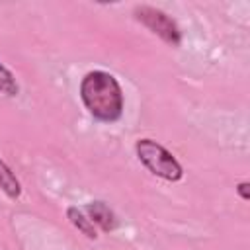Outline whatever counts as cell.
<instances>
[{
	"mask_svg": "<svg viewBox=\"0 0 250 250\" xmlns=\"http://www.w3.org/2000/svg\"><path fill=\"white\" fill-rule=\"evenodd\" d=\"M0 189L10 197V199H18L21 195V184L16 178V174L12 172V168L0 158Z\"/></svg>",
	"mask_w": 250,
	"mask_h": 250,
	"instance_id": "obj_6",
	"label": "cell"
},
{
	"mask_svg": "<svg viewBox=\"0 0 250 250\" xmlns=\"http://www.w3.org/2000/svg\"><path fill=\"white\" fill-rule=\"evenodd\" d=\"M20 86L16 82V76L12 74V70L0 62V94L4 96H18Z\"/></svg>",
	"mask_w": 250,
	"mask_h": 250,
	"instance_id": "obj_7",
	"label": "cell"
},
{
	"mask_svg": "<svg viewBox=\"0 0 250 250\" xmlns=\"http://www.w3.org/2000/svg\"><path fill=\"white\" fill-rule=\"evenodd\" d=\"M133 16L137 21H141L148 31H152L154 35H158L164 43L178 47L182 43V31L178 27V23L162 10L148 6V4H139L133 10Z\"/></svg>",
	"mask_w": 250,
	"mask_h": 250,
	"instance_id": "obj_3",
	"label": "cell"
},
{
	"mask_svg": "<svg viewBox=\"0 0 250 250\" xmlns=\"http://www.w3.org/2000/svg\"><path fill=\"white\" fill-rule=\"evenodd\" d=\"M84 213L94 223V227H100L104 232H113L117 229V217L104 201H90L84 207Z\"/></svg>",
	"mask_w": 250,
	"mask_h": 250,
	"instance_id": "obj_4",
	"label": "cell"
},
{
	"mask_svg": "<svg viewBox=\"0 0 250 250\" xmlns=\"http://www.w3.org/2000/svg\"><path fill=\"white\" fill-rule=\"evenodd\" d=\"M234 189H236V193H238V197L242 201H248L250 199V182H246V180L244 182H238Z\"/></svg>",
	"mask_w": 250,
	"mask_h": 250,
	"instance_id": "obj_8",
	"label": "cell"
},
{
	"mask_svg": "<svg viewBox=\"0 0 250 250\" xmlns=\"http://www.w3.org/2000/svg\"><path fill=\"white\" fill-rule=\"evenodd\" d=\"M66 219H68L70 225H72L74 229H78L86 238H90V240H96V238H98V229H96L94 223L88 219V215H86L82 209H78L76 205H68V207H66Z\"/></svg>",
	"mask_w": 250,
	"mask_h": 250,
	"instance_id": "obj_5",
	"label": "cell"
},
{
	"mask_svg": "<svg viewBox=\"0 0 250 250\" xmlns=\"http://www.w3.org/2000/svg\"><path fill=\"white\" fill-rule=\"evenodd\" d=\"M135 154L139 162L156 178H162L166 182H180L184 178V168L180 160L154 139H139L135 143Z\"/></svg>",
	"mask_w": 250,
	"mask_h": 250,
	"instance_id": "obj_2",
	"label": "cell"
},
{
	"mask_svg": "<svg viewBox=\"0 0 250 250\" xmlns=\"http://www.w3.org/2000/svg\"><path fill=\"white\" fill-rule=\"evenodd\" d=\"M88 113L102 123H115L123 115V90L119 80L107 70H90L82 76L78 88Z\"/></svg>",
	"mask_w": 250,
	"mask_h": 250,
	"instance_id": "obj_1",
	"label": "cell"
}]
</instances>
